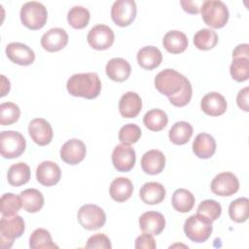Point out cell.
Returning a JSON list of instances; mask_svg holds the SVG:
<instances>
[{
	"label": "cell",
	"instance_id": "obj_5",
	"mask_svg": "<svg viewBox=\"0 0 249 249\" xmlns=\"http://www.w3.org/2000/svg\"><path fill=\"white\" fill-rule=\"evenodd\" d=\"M187 78L174 69H164L155 78V87L159 92L170 97L179 92Z\"/></svg>",
	"mask_w": 249,
	"mask_h": 249
},
{
	"label": "cell",
	"instance_id": "obj_3",
	"mask_svg": "<svg viewBox=\"0 0 249 249\" xmlns=\"http://www.w3.org/2000/svg\"><path fill=\"white\" fill-rule=\"evenodd\" d=\"M212 230V221L198 213L190 216L184 223L186 236L196 243L206 241L210 237Z\"/></svg>",
	"mask_w": 249,
	"mask_h": 249
},
{
	"label": "cell",
	"instance_id": "obj_42",
	"mask_svg": "<svg viewBox=\"0 0 249 249\" xmlns=\"http://www.w3.org/2000/svg\"><path fill=\"white\" fill-rule=\"evenodd\" d=\"M192 95H193V88L190 81L187 79L182 89L176 94L168 97V99L172 105L176 107H183V106H186L191 101Z\"/></svg>",
	"mask_w": 249,
	"mask_h": 249
},
{
	"label": "cell",
	"instance_id": "obj_23",
	"mask_svg": "<svg viewBox=\"0 0 249 249\" xmlns=\"http://www.w3.org/2000/svg\"><path fill=\"white\" fill-rule=\"evenodd\" d=\"M161 61V52L154 46L143 47L137 53V62L143 69L153 70L159 67Z\"/></svg>",
	"mask_w": 249,
	"mask_h": 249
},
{
	"label": "cell",
	"instance_id": "obj_44",
	"mask_svg": "<svg viewBox=\"0 0 249 249\" xmlns=\"http://www.w3.org/2000/svg\"><path fill=\"white\" fill-rule=\"evenodd\" d=\"M156 247L157 244L152 234L144 232L135 239V248L137 249H155Z\"/></svg>",
	"mask_w": 249,
	"mask_h": 249
},
{
	"label": "cell",
	"instance_id": "obj_27",
	"mask_svg": "<svg viewBox=\"0 0 249 249\" xmlns=\"http://www.w3.org/2000/svg\"><path fill=\"white\" fill-rule=\"evenodd\" d=\"M164 49L170 53H181L188 48V38L179 30L168 31L162 39Z\"/></svg>",
	"mask_w": 249,
	"mask_h": 249
},
{
	"label": "cell",
	"instance_id": "obj_40",
	"mask_svg": "<svg viewBox=\"0 0 249 249\" xmlns=\"http://www.w3.org/2000/svg\"><path fill=\"white\" fill-rule=\"evenodd\" d=\"M141 128L135 124H126L119 131V140L122 144L130 145L136 143L141 137Z\"/></svg>",
	"mask_w": 249,
	"mask_h": 249
},
{
	"label": "cell",
	"instance_id": "obj_28",
	"mask_svg": "<svg viewBox=\"0 0 249 249\" xmlns=\"http://www.w3.org/2000/svg\"><path fill=\"white\" fill-rule=\"evenodd\" d=\"M22 208L29 213H35L42 209L44 196L37 189H26L19 194Z\"/></svg>",
	"mask_w": 249,
	"mask_h": 249
},
{
	"label": "cell",
	"instance_id": "obj_4",
	"mask_svg": "<svg viewBox=\"0 0 249 249\" xmlns=\"http://www.w3.org/2000/svg\"><path fill=\"white\" fill-rule=\"evenodd\" d=\"M25 230L21 216H2L0 220V246L3 249L11 248L14 240L22 235Z\"/></svg>",
	"mask_w": 249,
	"mask_h": 249
},
{
	"label": "cell",
	"instance_id": "obj_19",
	"mask_svg": "<svg viewBox=\"0 0 249 249\" xmlns=\"http://www.w3.org/2000/svg\"><path fill=\"white\" fill-rule=\"evenodd\" d=\"M139 227L145 233L158 235L163 231L165 227V219L160 212L147 211L140 216Z\"/></svg>",
	"mask_w": 249,
	"mask_h": 249
},
{
	"label": "cell",
	"instance_id": "obj_38",
	"mask_svg": "<svg viewBox=\"0 0 249 249\" xmlns=\"http://www.w3.org/2000/svg\"><path fill=\"white\" fill-rule=\"evenodd\" d=\"M230 73L236 82H244L249 78V58L238 57L232 58L230 66Z\"/></svg>",
	"mask_w": 249,
	"mask_h": 249
},
{
	"label": "cell",
	"instance_id": "obj_33",
	"mask_svg": "<svg viewBox=\"0 0 249 249\" xmlns=\"http://www.w3.org/2000/svg\"><path fill=\"white\" fill-rule=\"evenodd\" d=\"M29 246L31 249H53L58 246L53 242L49 231L39 228L36 229L30 235Z\"/></svg>",
	"mask_w": 249,
	"mask_h": 249
},
{
	"label": "cell",
	"instance_id": "obj_34",
	"mask_svg": "<svg viewBox=\"0 0 249 249\" xmlns=\"http://www.w3.org/2000/svg\"><path fill=\"white\" fill-rule=\"evenodd\" d=\"M229 215L235 223L247 221L249 216V199L247 197H239L231 201L229 206Z\"/></svg>",
	"mask_w": 249,
	"mask_h": 249
},
{
	"label": "cell",
	"instance_id": "obj_30",
	"mask_svg": "<svg viewBox=\"0 0 249 249\" xmlns=\"http://www.w3.org/2000/svg\"><path fill=\"white\" fill-rule=\"evenodd\" d=\"M195 196L186 189H177L171 198L173 208L181 213H187L191 211L195 205Z\"/></svg>",
	"mask_w": 249,
	"mask_h": 249
},
{
	"label": "cell",
	"instance_id": "obj_17",
	"mask_svg": "<svg viewBox=\"0 0 249 249\" xmlns=\"http://www.w3.org/2000/svg\"><path fill=\"white\" fill-rule=\"evenodd\" d=\"M60 177V167L53 161H42L36 168V179L43 186H53L59 182Z\"/></svg>",
	"mask_w": 249,
	"mask_h": 249
},
{
	"label": "cell",
	"instance_id": "obj_13",
	"mask_svg": "<svg viewBox=\"0 0 249 249\" xmlns=\"http://www.w3.org/2000/svg\"><path fill=\"white\" fill-rule=\"evenodd\" d=\"M28 133L31 139L39 146L51 143L53 136V127L48 121L42 118L33 119L28 124Z\"/></svg>",
	"mask_w": 249,
	"mask_h": 249
},
{
	"label": "cell",
	"instance_id": "obj_6",
	"mask_svg": "<svg viewBox=\"0 0 249 249\" xmlns=\"http://www.w3.org/2000/svg\"><path fill=\"white\" fill-rule=\"evenodd\" d=\"M22 24L31 30L42 28L48 18V12L46 7L37 1L26 2L22 5L19 13Z\"/></svg>",
	"mask_w": 249,
	"mask_h": 249
},
{
	"label": "cell",
	"instance_id": "obj_1",
	"mask_svg": "<svg viewBox=\"0 0 249 249\" xmlns=\"http://www.w3.org/2000/svg\"><path fill=\"white\" fill-rule=\"evenodd\" d=\"M68 92L73 96L93 99L101 90V82L94 72L77 73L72 75L66 84Z\"/></svg>",
	"mask_w": 249,
	"mask_h": 249
},
{
	"label": "cell",
	"instance_id": "obj_2",
	"mask_svg": "<svg viewBox=\"0 0 249 249\" xmlns=\"http://www.w3.org/2000/svg\"><path fill=\"white\" fill-rule=\"evenodd\" d=\"M203 21L212 28H222L229 20L230 13L226 4L220 0L203 1L200 6Z\"/></svg>",
	"mask_w": 249,
	"mask_h": 249
},
{
	"label": "cell",
	"instance_id": "obj_32",
	"mask_svg": "<svg viewBox=\"0 0 249 249\" xmlns=\"http://www.w3.org/2000/svg\"><path fill=\"white\" fill-rule=\"evenodd\" d=\"M143 123L148 129L160 131L166 126L168 117L166 113L160 109H151L144 115Z\"/></svg>",
	"mask_w": 249,
	"mask_h": 249
},
{
	"label": "cell",
	"instance_id": "obj_20",
	"mask_svg": "<svg viewBox=\"0 0 249 249\" xmlns=\"http://www.w3.org/2000/svg\"><path fill=\"white\" fill-rule=\"evenodd\" d=\"M142 109L141 97L134 91H127L122 95L119 101V111L124 118L137 117Z\"/></svg>",
	"mask_w": 249,
	"mask_h": 249
},
{
	"label": "cell",
	"instance_id": "obj_35",
	"mask_svg": "<svg viewBox=\"0 0 249 249\" xmlns=\"http://www.w3.org/2000/svg\"><path fill=\"white\" fill-rule=\"evenodd\" d=\"M218 43V35L215 31L209 28L198 30L194 36V44L198 50L208 51L213 49Z\"/></svg>",
	"mask_w": 249,
	"mask_h": 249
},
{
	"label": "cell",
	"instance_id": "obj_36",
	"mask_svg": "<svg viewBox=\"0 0 249 249\" xmlns=\"http://www.w3.org/2000/svg\"><path fill=\"white\" fill-rule=\"evenodd\" d=\"M90 15L87 8L82 6L72 7L67 14L68 23L76 29L85 28L89 21Z\"/></svg>",
	"mask_w": 249,
	"mask_h": 249
},
{
	"label": "cell",
	"instance_id": "obj_39",
	"mask_svg": "<svg viewBox=\"0 0 249 249\" xmlns=\"http://www.w3.org/2000/svg\"><path fill=\"white\" fill-rule=\"evenodd\" d=\"M20 116L19 107L13 102H4L0 105V124L10 125L15 124Z\"/></svg>",
	"mask_w": 249,
	"mask_h": 249
},
{
	"label": "cell",
	"instance_id": "obj_45",
	"mask_svg": "<svg viewBox=\"0 0 249 249\" xmlns=\"http://www.w3.org/2000/svg\"><path fill=\"white\" fill-rule=\"evenodd\" d=\"M248 94H249V88L245 87L244 89H242L241 90L238 91L237 96H236V103H237L238 107L245 112L249 111Z\"/></svg>",
	"mask_w": 249,
	"mask_h": 249
},
{
	"label": "cell",
	"instance_id": "obj_26",
	"mask_svg": "<svg viewBox=\"0 0 249 249\" xmlns=\"http://www.w3.org/2000/svg\"><path fill=\"white\" fill-rule=\"evenodd\" d=\"M110 196L117 202H124L133 193L132 182L125 177H118L114 179L110 185Z\"/></svg>",
	"mask_w": 249,
	"mask_h": 249
},
{
	"label": "cell",
	"instance_id": "obj_41",
	"mask_svg": "<svg viewBox=\"0 0 249 249\" xmlns=\"http://www.w3.org/2000/svg\"><path fill=\"white\" fill-rule=\"evenodd\" d=\"M196 213L207 217L210 221H216L222 213V206L214 199H205L199 203Z\"/></svg>",
	"mask_w": 249,
	"mask_h": 249
},
{
	"label": "cell",
	"instance_id": "obj_7",
	"mask_svg": "<svg viewBox=\"0 0 249 249\" xmlns=\"http://www.w3.org/2000/svg\"><path fill=\"white\" fill-rule=\"evenodd\" d=\"M26 147L23 135L14 130H4L0 134V153L5 159L19 157Z\"/></svg>",
	"mask_w": 249,
	"mask_h": 249
},
{
	"label": "cell",
	"instance_id": "obj_29",
	"mask_svg": "<svg viewBox=\"0 0 249 249\" xmlns=\"http://www.w3.org/2000/svg\"><path fill=\"white\" fill-rule=\"evenodd\" d=\"M7 179L11 186L18 187L26 184L30 179V168L24 162L12 164L7 173Z\"/></svg>",
	"mask_w": 249,
	"mask_h": 249
},
{
	"label": "cell",
	"instance_id": "obj_24",
	"mask_svg": "<svg viewBox=\"0 0 249 249\" xmlns=\"http://www.w3.org/2000/svg\"><path fill=\"white\" fill-rule=\"evenodd\" d=\"M107 76L115 82L125 81L131 72L130 64L122 57H114L110 59L105 67Z\"/></svg>",
	"mask_w": 249,
	"mask_h": 249
},
{
	"label": "cell",
	"instance_id": "obj_31",
	"mask_svg": "<svg viewBox=\"0 0 249 249\" xmlns=\"http://www.w3.org/2000/svg\"><path fill=\"white\" fill-rule=\"evenodd\" d=\"M193 135V126L184 121L176 122L168 132L169 140L175 145L186 144Z\"/></svg>",
	"mask_w": 249,
	"mask_h": 249
},
{
	"label": "cell",
	"instance_id": "obj_21",
	"mask_svg": "<svg viewBox=\"0 0 249 249\" xmlns=\"http://www.w3.org/2000/svg\"><path fill=\"white\" fill-rule=\"evenodd\" d=\"M165 166V157L162 152L153 149L146 152L141 159L143 171L150 175L160 173Z\"/></svg>",
	"mask_w": 249,
	"mask_h": 249
},
{
	"label": "cell",
	"instance_id": "obj_14",
	"mask_svg": "<svg viewBox=\"0 0 249 249\" xmlns=\"http://www.w3.org/2000/svg\"><path fill=\"white\" fill-rule=\"evenodd\" d=\"M87 148L85 143L77 138L66 141L60 149L61 160L71 165L80 163L86 157Z\"/></svg>",
	"mask_w": 249,
	"mask_h": 249
},
{
	"label": "cell",
	"instance_id": "obj_18",
	"mask_svg": "<svg viewBox=\"0 0 249 249\" xmlns=\"http://www.w3.org/2000/svg\"><path fill=\"white\" fill-rule=\"evenodd\" d=\"M201 110L208 116L218 117L223 115L228 107L226 98L219 92L211 91L206 93L200 101Z\"/></svg>",
	"mask_w": 249,
	"mask_h": 249
},
{
	"label": "cell",
	"instance_id": "obj_16",
	"mask_svg": "<svg viewBox=\"0 0 249 249\" xmlns=\"http://www.w3.org/2000/svg\"><path fill=\"white\" fill-rule=\"evenodd\" d=\"M68 43V34L59 27L51 28L41 37L42 48L50 53H54L62 50Z\"/></svg>",
	"mask_w": 249,
	"mask_h": 249
},
{
	"label": "cell",
	"instance_id": "obj_43",
	"mask_svg": "<svg viewBox=\"0 0 249 249\" xmlns=\"http://www.w3.org/2000/svg\"><path fill=\"white\" fill-rule=\"evenodd\" d=\"M87 248H100V249H110L112 248L111 241L109 237L103 233H96L89 237L87 244Z\"/></svg>",
	"mask_w": 249,
	"mask_h": 249
},
{
	"label": "cell",
	"instance_id": "obj_9",
	"mask_svg": "<svg viewBox=\"0 0 249 249\" xmlns=\"http://www.w3.org/2000/svg\"><path fill=\"white\" fill-rule=\"evenodd\" d=\"M136 4L133 0H117L111 8L112 20L119 26L129 25L136 17Z\"/></svg>",
	"mask_w": 249,
	"mask_h": 249
},
{
	"label": "cell",
	"instance_id": "obj_10",
	"mask_svg": "<svg viewBox=\"0 0 249 249\" xmlns=\"http://www.w3.org/2000/svg\"><path fill=\"white\" fill-rule=\"evenodd\" d=\"M87 40L92 49L104 51L113 45L115 35L112 28H110L108 25L97 24L89 31Z\"/></svg>",
	"mask_w": 249,
	"mask_h": 249
},
{
	"label": "cell",
	"instance_id": "obj_22",
	"mask_svg": "<svg viewBox=\"0 0 249 249\" xmlns=\"http://www.w3.org/2000/svg\"><path fill=\"white\" fill-rule=\"evenodd\" d=\"M165 194V189L160 183L147 182L141 187L139 196L144 203L155 205L160 203L164 199Z\"/></svg>",
	"mask_w": 249,
	"mask_h": 249
},
{
	"label": "cell",
	"instance_id": "obj_12",
	"mask_svg": "<svg viewBox=\"0 0 249 249\" xmlns=\"http://www.w3.org/2000/svg\"><path fill=\"white\" fill-rule=\"evenodd\" d=\"M136 160V155L133 148L129 145H117L112 153V162L114 167L120 172L130 171Z\"/></svg>",
	"mask_w": 249,
	"mask_h": 249
},
{
	"label": "cell",
	"instance_id": "obj_11",
	"mask_svg": "<svg viewBox=\"0 0 249 249\" xmlns=\"http://www.w3.org/2000/svg\"><path fill=\"white\" fill-rule=\"evenodd\" d=\"M210 187L217 196H231L239 190V181L233 173L222 172L213 178Z\"/></svg>",
	"mask_w": 249,
	"mask_h": 249
},
{
	"label": "cell",
	"instance_id": "obj_25",
	"mask_svg": "<svg viewBox=\"0 0 249 249\" xmlns=\"http://www.w3.org/2000/svg\"><path fill=\"white\" fill-rule=\"evenodd\" d=\"M216 151V141L208 133L202 132L196 136L193 142V152L199 159H209Z\"/></svg>",
	"mask_w": 249,
	"mask_h": 249
},
{
	"label": "cell",
	"instance_id": "obj_46",
	"mask_svg": "<svg viewBox=\"0 0 249 249\" xmlns=\"http://www.w3.org/2000/svg\"><path fill=\"white\" fill-rule=\"evenodd\" d=\"M203 2H196V1H189V0H181L180 4L183 10L189 14L196 15L200 12L199 5H202Z\"/></svg>",
	"mask_w": 249,
	"mask_h": 249
},
{
	"label": "cell",
	"instance_id": "obj_8",
	"mask_svg": "<svg viewBox=\"0 0 249 249\" xmlns=\"http://www.w3.org/2000/svg\"><path fill=\"white\" fill-rule=\"evenodd\" d=\"M80 225L88 230L94 231L102 228L106 222L104 210L95 204H85L80 207L77 214Z\"/></svg>",
	"mask_w": 249,
	"mask_h": 249
},
{
	"label": "cell",
	"instance_id": "obj_37",
	"mask_svg": "<svg viewBox=\"0 0 249 249\" xmlns=\"http://www.w3.org/2000/svg\"><path fill=\"white\" fill-rule=\"evenodd\" d=\"M22 207L19 196L13 193H6L0 198V212L2 216L10 217L16 215Z\"/></svg>",
	"mask_w": 249,
	"mask_h": 249
},
{
	"label": "cell",
	"instance_id": "obj_48",
	"mask_svg": "<svg viewBox=\"0 0 249 249\" xmlns=\"http://www.w3.org/2000/svg\"><path fill=\"white\" fill-rule=\"evenodd\" d=\"M1 83H2V90H1V96L6 95L10 90V81L4 76L1 75Z\"/></svg>",
	"mask_w": 249,
	"mask_h": 249
},
{
	"label": "cell",
	"instance_id": "obj_47",
	"mask_svg": "<svg viewBox=\"0 0 249 249\" xmlns=\"http://www.w3.org/2000/svg\"><path fill=\"white\" fill-rule=\"evenodd\" d=\"M247 57L249 58V46L248 44H240L232 51V58Z\"/></svg>",
	"mask_w": 249,
	"mask_h": 249
},
{
	"label": "cell",
	"instance_id": "obj_15",
	"mask_svg": "<svg viewBox=\"0 0 249 249\" xmlns=\"http://www.w3.org/2000/svg\"><path fill=\"white\" fill-rule=\"evenodd\" d=\"M6 54L8 58L18 65H30L35 60V53L31 48L23 43L13 42L7 45Z\"/></svg>",
	"mask_w": 249,
	"mask_h": 249
}]
</instances>
